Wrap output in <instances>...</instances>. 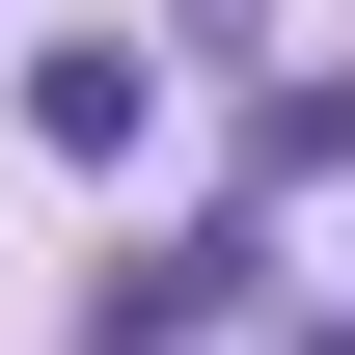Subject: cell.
I'll list each match as a JSON object with an SVG mask.
<instances>
[{
	"mask_svg": "<svg viewBox=\"0 0 355 355\" xmlns=\"http://www.w3.org/2000/svg\"><path fill=\"white\" fill-rule=\"evenodd\" d=\"M83 328H110V355H191V328H246V219H219V246H137Z\"/></svg>",
	"mask_w": 355,
	"mask_h": 355,
	"instance_id": "obj_1",
	"label": "cell"
}]
</instances>
